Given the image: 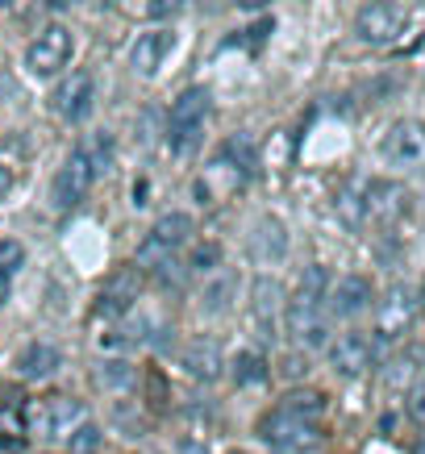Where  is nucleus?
I'll use <instances>...</instances> for the list:
<instances>
[{"instance_id":"obj_36","label":"nucleus","mask_w":425,"mask_h":454,"mask_svg":"<svg viewBox=\"0 0 425 454\" xmlns=\"http://www.w3.org/2000/svg\"><path fill=\"white\" fill-rule=\"evenodd\" d=\"M9 192H13V171H9V167L0 163V200H4Z\"/></svg>"},{"instance_id":"obj_31","label":"nucleus","mask_w":425,"mask_h":454,"mask_svg":"<svg viewBox=\"0 0 425 454\" xmlns=\"http://www.w3.org/2000/svg\"><path fill=\"white\" fill-rule=\"evenodd\" d=\"M217 262H221V247H217V242H201V247L193 250L188 267H193V271H213Z\"/></svg>"},{"instance_id":"obj_7","label":"nucleus","mask_w":425,"mask_h":454,"mask_svg":"<svg viewBox=\"0 0 425 454\" xmlns=\"http://www.w3.org/2000/svg\"><path fill=\"white\" fill-rule=\"evenodd\" d=\"M51 105H55V113L63 121H71V125L88 121V117H92V105H97V83H92V75H88V71H75L71 80H63L55 88Z\"/></svg>"},{"instance_id":"obj_24","label":"nucleus","mask_w":425,"mask_h":454,"mask_svg":"<svg viewBox=\"0 0 425 454\" xmlns=\"http://www.w3.org/2000/svg\"><path fill=\"white\" fill-rule=\"evenodd\" d=\"M279 413H292V417H304V421H317L326 413V396L317 387H296L288 396L279 400Z\"/></svg>"},{"instance_id":"obj_22","label":"nucleus","mask_w":425,"mask_h":454,"mask_svg":"<svg viewBox=\"0 0 425 454\" xmlns=\"http://www.w3.org/2000/svg\"><path fill=\"white\" fill-rule=\"evenodd\" d=\"M217 163L230 167L238 184H242V179H250V171H255V142H250L247 134L225 138V142H221V151H217Z\"/></svg>"},{"instance_id":"obj_13","label":"nucleus","mask_w":425,"mask_h":454,"mask_svg":"<svg viewBox=\"0 0 425 454\" xmlns=\"http://www.w3.org/2000/svg\"><path fill=\"white\" fill-rule=\"evenodd\" d=\"M176 51V34L171 29H151V34H138L134 46H130V67L138 75H154V71H163L167 55Z\"/></svg>"},{"instance_id":"obj_29","label":"nucleus","mask_w":425,"mask_h":454,"mask_svg":"<svg viewBox=\"0 0 425 454\" xmlns=\"http://www.w3.org/2000/svg\"><path fill=\"white\" fill-rule=\"evenodd\" d=\"M233 288H238V279H233V276H217L213 284H205V292H201V304L217 313V309H225V304L233 301Z\"/></svg>"},{"instance_id":"obj_20","label":"nucleus","mask_w":425,"mask_h":454,"mask_svg":"<svg viewBox=\"0 0 425 454\" xmlns=\"http://www.w3.org/2000/svg\"><path fill=\"white\" fill-rule=\"evenodd\" d=\"M209 109H213V97H209V88H184L171 105V121L167 125H205Z\"/></svg>"},{"instance_id":"obj_3","label":"nucleus","mask_w":425,"mask_h":454,"mask_svg":"<svg viewBox=\"0 0 425 454\" xmlns=\"http://www.w3.org/2000/svg\"><path fill=\"white\" fill-rule=\"evenodd\" d=\"M188 238H193V217H188V213H167V217H159L151 225V234L142 238V247H138V267L154 271V267L171 259Z\"/></svg>"},{"instance_id":"obj_10","label":"nucleus","mask_w":425,"mask_h":454,"mask_svg":"<svg viewBox=\"0 0 425 454\" xmlns=\"http://www.w3.org/2000/svg\"><path fill=\"white\" fill-rule=\"evenodd\" d=\"M247 254L255 262H284L288 259V230L279 217H259L247 234Z\"/></svg>"},{"instance_id":"obj_23","label":"nucleus","mask_w":425,"mask_h":454,"mask_svg":"<svg viewBox=\"0 0 425 454\" xmlns=\"http://www.w3.org/2000/svg\"><path fill=\"white\" fill-rule=\"evenodd\" d=\"M272 380V363L259 350H238L233 355V384L238 387H263Z\"/></svg>"},{"instance_id":"obj_42","label":"nucleus","mask_w":425,"mask_h":454,"mask_svg":"<svg viewBox=\"0 0 425 454\" xmlns=\"http://www.w3.org/2000/svg\"><path fill=\"white\" fill-rule=\"evenodd\" d=\"M417 301H421V309H425V279H421V296H417Z\"/></svg>"},{"instance_id":"obj_21","label":"nucleus","mask_w":425,"mask_h":454,"mask_svg":"<svg viewBox=\"0 0 425 454\" xmlns=\"http://www.w3.org/2000/svg\"><path fill=\"white\" fill-rule=\"evenodd\" d=\"M250 309H255V317L259 321H275V317L288 309V301H284V288H279V279L272 276H259L255 284H250Z\"/></svg>"},{"instance_id":"obj_14","label":"nucleus","mask_w":425,"mask_h":454,"mask_svg":"<svg viewBox=\"0 0 425 454\" xmlns=\"http://www.w3.org/2000/svg\"><path fill=\"white\" fill-rule=\"evenodd\" d=\"M371 304V279L367 276H346L329 284L326 317H358Z\"/></svg>"},{"instance_id":"obj_19","label":"nucleus","mask_w":425,"mask_h":454,"mask_svg":"<svg viewBox=\"0 0 425 454\" xmlns=\"http://www.w3.org/2000/svg\"><path fill=\"white\" fill-rule=\"evenodd\" d=\"M329 271L321 267V262H313V267H304L301 279H296V292H292L288 304H301V309H326V296H329Z\"/></svg>"},{"instance_id":"obj_33","label":"nucleus","mask_w":425,"mask_h":454,"mask_svg":"<svg viewBox=\"0 0 425 454\" xmlns=\"http://www.w3.org/2000/svg\"><path fill=\"white\" fill-rule=\"evenodd\" d=\"M26 262V247L21 242H0V271L9 276V271H17Z\"/></svg>"},{"instance_id":"obj_27","label":"nucleus","mask_w":425,"mask_h":454,"mask_svg":"<svg viewBox=\"0 0 425 454\" xmlns=\"http://www.w3.org/2000/svg\"><path fill=\"white\" fill-rule=\"evenodd\" d=\"M338 217H342L346 230H358V225L367 221V200H363V184H350V188H342V196H338Z\"/></svg>"},{"instance_id":"obj_39","label":"nucleus","mask_w":425,"mask_h":454,"mask_svg":"<svg viewBox=\"0 0 425 454\" xmlns=\"http://www.w3.org/2000/svg\"><path fill=\"white\" fill-rule=\"evenodd\" d=\"M380 429H384V434H392V429H397V413H384V417H380Z\"/></svg>"},{"instance_id":"obj_26","label":"nucleus","mask_w":425,"mask_h":454,"mask_svg":"<svg viewBox=\"0 0 425 454\" xmlns=\"http://www.w3.org/2000/svg\"><path fill=\"white\" fill-rule=\"evenodd\" d=\"M205 142V125H167V151L176 159H193Z\"/></svg>"},{"instance_id":"obj_32","label":"nucleus","mask_w":425,"mask_h":454,"mask_svg":"<svg viewBox=\"0 0 425 454\" xmlns=\"http://www.w3.org/2000/svg\"><path fill=\"white\" fill-rule=\"evenodd\" d=\"M405 409L417 426H425V380H413L409 384V400H405Z\"/></svg>"},{"instance_id":"obj_34","label":"nucleus","mask_w":425,"mask_h":454,"mask_svg":"<svg viewBox=\"0 0 425 454\" xmlns=\"http://www.w3.org/2000/svg\"><path fill=\"white\" fill-rule=\"evenodd\" d=\"M409 375H413V358H397V363L384 372V384L388 387H400V384H409Z\"/></svg>"},{"instance_id":"obj_8","label":"nucleus","mask_w":425,"mask_h":454,"mask_svg":"<svg viewBox=\"0 0 425 454\" xmlns=\"http://www.w3.org/2000/svg\"><path fill=\"white\" fill-rule=\"evenodd\" d=\"M413 317H417V296H413L405 284H397V288H388L384 304H380V321H375V333H380L384 342H392V338H400V333L413 325Z\"/></svg>"},{"instance_id":"obj_12","label":"nucleus","mask_w":425,"mask_h":454,"mask_svg":"<svg viewBox=\"0 0 425 454\" xmlns=\"http://www.w3.org/2000/svg\"><path fill=\"white\" fill-rule=\"evenodd\" d=\"M134 301H138V271L134 267H117L109 276V284H105V292H100L97 313L105 317V321H122V317L134 309Z\"/></svg>"},{"instance_id":"obj_6","label":"nucleus","mask_w":425,"mask_h":454,"mask_svg":"<svg viewBox=\"0 0 425 454\" xmlns=\"http://www.w3.org/2000/svg\"><path fill=\"white\" fill-rule=\"evenodd\" d=\"M409 29V13L400 4H363L355 13V34L371 46H388Z\"/></svg>"},{"instance_id":"obj_9","label":"nucleus","mask_w":425,"mask_h":454,"mask_svg":"<svg viewBox=\"0 0 425 454\" xmlns=\"http://www.w3.org/2000/svg\"><path fill=\"white\" fill-rule=\"evenodd\" d=\"M371 338L367 333H342L329 342V367L342 375V380H358L371 367Z\"/></svg>"},{"instance_id":"obj_35","label":"nucleus","mask_w":425,"mask_h":454,"mask_svg":"<svg viewBox=\"0 0 425 454\" xmlns=\"http://www.w3.org/2000/svg\"><path fill=\"white\" fill-rule=\"evenodd\" d=\"M272 26H275L272 17H263L259 26H250V29H247V34H242V38H230V42H250V46H259V42H263V38H267V34H272Z\"/></svg>"},{"instance_id":"obj_40","label":"nucleus","mask_w":425,"mask_h":454,"mask_svg":"<svg viewBox=\"0 0 425 454\" xmlns=\"http://www.w3.org/2000/svg\"><path fill=\"white\" fill-rule=\"evenodd\" d=\"M9 301V276H4V271H0V304Z\"/></svg>"},{"instance_id":"obj_28","label":"nucleus","mask_w":425,"mask_h":454,"mask_svg":"<svg viewBox=\"0 0 425 454\" xmlns=\"http://www.w3.org/2000/svg\"><path fill=\"white\" fill-rule=\"evenodd\" d=\"M97 380H100L105 387L130 392V387L138 384V372L130 367V363H122V358H109V363H100V367H97Z\"/></svg>"},{"instance_id":"obj_38","label":"nucleus","mask_w":425,"mask_h":454,"mask_svg":"<svg viewBox=\"0 0 425 454\" xmlns=\"http://www.w3.org/2000/svg\"><path fill=\"white\" fill-rule=\"evenodd\" d=\"M179 450H184V454H213V450H209V446H205V442H184Z\"/></svg>"},{"instance_id":"obj_37","label":"nucleus","mask_w":425,"mask_h":454,"mask_svg":"<svg viewBox=\"0 0 425 454\" xmlns=\"http://www.w3.org/2000/svg\"><path fill=\"white\" fill-rule=\"evenodd\" d=\"M146 13H151V17H176V13H179V4H151Z\"/></svg>"},{"instance_id":"obj_11","label":"nucleus","mask_w":425,"mask_h":454,"mask_svg":"<svg viewBox=\"0 0 425 454\" xmlns=\"http://www.w3.org/2000/svg\"><path fill=\"white\" fill-rule=\"evenodd\" d=\"M284 321H288V338L304 350H321L329 346V321L326 309H301V304H288L284 309Z\"/></svg>"},{"instance_id":"obj_4","label":"nucleus","mask_w":425,"mask_h":454,"mask_svg":"<svg viewBox=\"0 0 425 454\" xmlns=\"http://www.w3.org/2000/svg\"><path fill=\"white\" fill-rule=\"evenodd\" d=\"M71 51H75V38H71L67 26H46L38 34V38L29 42L26 51V71L29 75H38V80H46V75H59V71L71 63Z\"/></svg>"},{"instance_id":"obj_5","label":"nucleus","mask_w":425,"mask_h":454,"mask_svg":"<svg viewBox=\"0 0 425 454\" xmlns=\"http://www.w3.org/2000/svg\"><path fill=\"white\" fill-rule=\"evenodd\" d=\"M380 154H384L388 167L397 171H417L425 167V121H397L380 142Z\"/></svg>"},{"instance_id":"obj_15","label":"nucleus","mask_w":425,"mask_h":454,"mask_svg":"<svg viewBox=\"0 0 425 454\" xmlns=\"http://www.w3.org/2000/svg\"><path fill=\"white\" fill-rule=\"evenodd\" d=\"M88 188H92V167L83 163V154L75 151L67 163L59 167V176H55V205L59 208H75L83 196H88Z\"/></svg>"},{"instance_id":"obj_2","label":"nucleus","mask_w":425,"mask_h":454,"mask_svg":"<svg viewBox=\"0 0 425 454\" xmlns=\"http://www.w3.org/2000/svg\"><path fill=\"white\" fill-rule=\"evenodd\" d=\"M83 421H88V409H83V400H75V396H46V400H38V404H29V429H34L38 438L67 442Z\"/></svg>"},{"instance_id":"obj_1","label":"nucleus","mask_w":425,"mask_h":454,"mask_svg":"<svg viewBox=\"0 0 425 454\" xmlns=\"http://www.w3.org/2000/svg\"><path fill=\"white\" fill-rule=\"evenodd\" d=\"M321 438H326V434H321L317 421L279 413V409H272V413L259 421V442L272 446V450H279V454H309L321 446Z\"/></svg>"},{"instance_id":"obj_16","label":"nucleus","mask_w":425,"mask_h":454,"mask_svg":"<svg viewBox=\"0 0 425 454\" xmlns=\"http://www.w3.org/2000/svg\"><path fill=\"white\" fill-rule=\"evenodd\" d=\"M363 200H367V221H392L405 208L400 184H388V179H363Z\"/></svg>"},{"instance_id":"obj_17","label":"nucleus","mask_w":425,"mask_h":454,"mask_svg":"<svg viewBox=\"0 0 425 454\" xmlns=\"http://www.w3.org/2000/svg\"><path fill=\"white\" fill-rule=\"evenodd\" d=\"M184 367L193 372V380H201V384H217L221 380V346L213 342V338H193L188 342V350H184Z\"/></svg>"},{"instance_id":"obj_25","label":"nucleus","mask_w":425,"mask_h":454,"mask_svg":"<svg viewBox=\"0 0 425 454\" xmlns=\"http://www.w3.org/2000/svg\"><path fill=\"white\" fill-rule=\"evenodd\" d=\"M80 154H83V163L92 167V179L109 176V171H113V134L97 129V134H92V138L80 146Z\"/></svg>"},{"instance_id":"obj_30","label":"nucleus","mask_w":425,"mask_h":454,"mask_svg":"<svg viewBox=\"0 0 425 454\" xmlns=\"http://www.w3.org/2000/svg\"><path fill=\"white\" fill-rule=\"evenodd\" d=\"M100 442H105V434H100L97 421H83V426L67 438V450H71V454H97Z\"/></svg>"},{"instance_id":"obj_18","label":"nucleus","mask_w":425,"mask_h":454,"mask_svg":"<svg viewBox=\"0 0 425 454\" xmlns=\"http://www.w3.org/2000/svg\"><path fill=\"white\" fill-rule=\"evenodd\" d=\"M63 367V355H59V346L51 342H29L21 355H17V372L26 375V380H46V375H55Z\"/></svg>"},{"instance_id":"obj_41","label":"nucleus","mask_w":425,"mask_h":454,"mask_svg":"<svg viewBox=\"0 0 425 454\" xmlns=\"http://www.w3.org/2000/svg\"><path fill=\"white\" fill-rule=\"evenodd\" d=\"M413 454H425V438H421V442H417V446H413Z\"/></svg>"}]
</instances>
